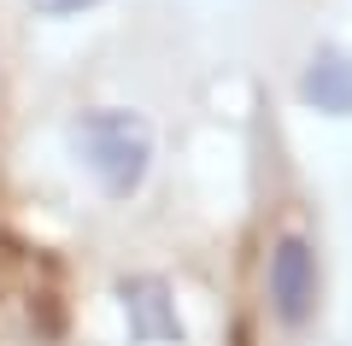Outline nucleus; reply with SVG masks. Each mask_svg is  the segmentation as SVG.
<instances>
[{"label":"nucleus","mask_w":352,"mask_h":346,"mask_svg":"<svg viewBox=\"0 0 352 346\" xmlns=\"http://www.w3.org/2000/svg\"><path fill=\"white\" fill-rule=\"evenodd\" d=\"M124 311H129V334L135 340H182L176 305L164 299V282H153V276L124 282Z\"/></svg>","instance_id":"20e7f679"},{"label":"nucleus","mask_w":352,"mask_h":346,"mask_svg":"<svg viewBox=\"0 0 352 346\" xmlns=\"http://www.w3.org/2000/svg\"><path fill=\"white\" fill-rule=\"evenodd\" d=\"M82 6H94V0H36V12H47V18H71Z\"/></svg>","instance_id":"39448f33"},{"label":"nucleus","mask_w":352,"mask_h":346,"mask_svg":"<svg viewBox=\"0 0 352 346\" xmlns=\"http://www.w3.org/2000/svg\"><path fill=\"white\" fill-rule=\"evenodd\" d=\"M76 153H82L88 176L106 188L112 199H129L147 182L153 164V136L135 111H88L76 124Z\"/></svg>","instance_id":"f257e3e1"},{"label":"nucleus","mask_w":352,"mask_h":346,"mask_svg":"<svg viewBox=\"0 0 352 346\" xmlns=\"http://www.w3.org/2000/svg\"><path fill=\"white\" fill-rule=\"evenodd\" d=\"M300 94L311 111H329V118H352V53L323 47L300 76Z\"/></svg>","instance_id":"7ed1b4c3"},{"label":"nucleus","mask_w":352,"mask_h":346,"mask_svg":"<svg viewBox=\"0 0 352 346\" xmlns=\"http://www.w3.org/2000/svg\"><path fill=\"white\" fill-rule=\"evenodd\" d=\"M270 299H276L282 323H305L317 299V259L300 235H282L270 247Z\"/></svg>","instance_id":"f03ea898"}]
</instances>
